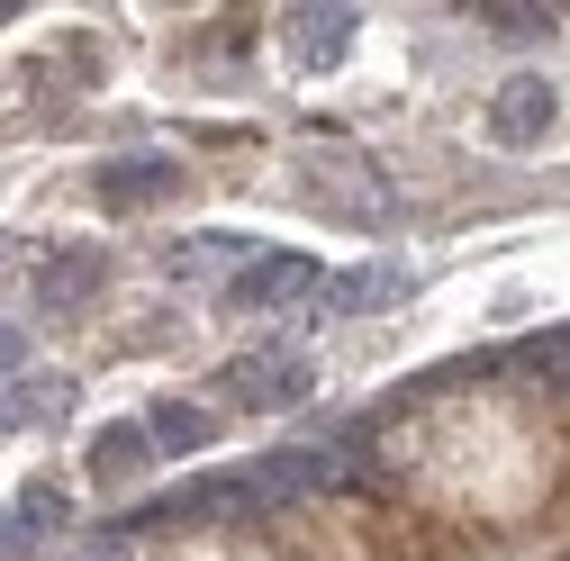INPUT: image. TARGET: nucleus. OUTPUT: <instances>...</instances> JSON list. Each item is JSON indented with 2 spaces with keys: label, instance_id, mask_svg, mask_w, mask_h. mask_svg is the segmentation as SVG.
Returning <instances> with one entry per match:
<instances>
[{
  "label": "nucleus",
  "instance_id": "obj_14",
  "mask_svg": "<svg viewBox=\"0 0 570 561\" xmlns=\"http://www.w3.org/2000/svg\"><path fill=\"white\" fill-rule=\"evenodd\" d=\"M525 363H534L543 381H561V390H570V335H534V344H525Z\"/></svg>",
  "mask_w": 570,
  "mask_h": 561
},
{
  "label": "nucleus",
  "instance_id": "obj_8",
  "mask_svg": "<svg viewBox=\"0 0 570 561\" xmlns=\"http://www.w3.org/2000/svg\"><path fill=\"white\" fill-rule=\"evenodd\" d=\"M353 19H363V10H291V46H299V63H308V73L344 63V46H353Z\"/></svg>",
  "mask_w": 570,
  "mask_h": 561
},
{
  "label": "nucleus",
  "instance_id": "obj_12",
  "mask_svg": "<svg viewBox=\"0 0 570 561\" xmlns=\"http://www.w3.org/2000/svg\"><path fill=\"white\" fill-rule=\"evenodd\" d=\"M236 254H245V236H227V227H208V236H190V245H173L164 263H173V272L190 280V272H218V263H236Z\"/></svg>",
  "mask_w": 570,
  "mask_h": 561
},
{
  "label": "nucleus",
  "instance_id": "obj_5",
  "mask_svg": "<svg viewBox=\"0 0 570 561\" xmlns=\"http://www.w3.org/2000/svg\"><path fill=\"white\" fill-rule=\"evenodd\" d=\"M326 480H344V453H335V444H308V453H272V462H254L263 508H281V499H308V489H326Z\"/></svg>",
  "mask_w": 570,
  "mask_h": 561
},
{
  "label": "nucleus",
  "instance_id": "obj_6",
  "mask_svg": "<svg viewBox=\"0 0 570 561\" xmlns=\"http://www.w3.org/2000/svg\"><path fill=\"white\" fill-rule=\"evenodd\" d=\"M164 190H181L173 155H118V164H100V199L109 208H155Z\"/></svg>",
  "mask_w": 570,
  "mask_h": 561
},
{
  "label": "nucleus",
  "instance_id": "obj_9",
  "mask_svg": "<svg viewBox=\"0 0 570 561\" xmlns=\"http://www.w3.org/2000/svg\"><path fill=\"white\" fill-rule=\"evenodd\" d=\"M146 462H155V435H146V426H100V435H91V480H100V489L136 480Z\"/></svg>",
  "mask_w": 570,
  "mask_h": 561
},
{
  "label": "nucleus",
  "instance_id": "obj_16",
  "mask_svg": "<svg viewBox=\"0 0 570 561\" xmlns=\"http://www.w3.org/2000/svg\"><path fill=\"white\" fill-rule=\"evenodd\" d=\"M0 372H19V326H0Z\"/></svg>",
  "mask_w": 570,
  "mask_h": 561
},
{
  "label": "nucleus",
  "instance_id": "obj_2",
  "mask_svg": "<svg viewBox=\"0 0 570 561\" xmlns=\"http://www.w3.org/2000/svg\"><path fill=\"white\" fill-rule=\"evenodd\" d=\"M227 390H236V407H299L308 398V354H291V344L245 354V363H227Z\"/></svg>",
  "mask_w": 570,
  "mask_h": 561
},
{
  "label": "nucleus",
  "instance_id": "obj_13",
  "mask_svg": "<svg viewBox=\"0 0 570 561\" xmlns=\"http://www.w3.org/2000/svg\"><path fill=\"white\" fill-rule=\"evenodd\" d=\"M498 37H543L552 28V10H534V0H498V10H480Z\"/></svg>",
  "mask_w": 570,
  "mask_h": 561
},
{
  "label": "nucleus",
  "instance_id": "obj_10",
  "mask_svg": "<svg viewBox=\"0 0 570 561\" xmlns=\"http://www.w3.org/2000/svg\"><path fill=\"white\" fill-rule=\"evenodd\" d=\"M91 280H100V254H91V245H63V254L37 272V308H73Z\"/></svg>",
  "mask_w": 570,
  "mask_h": 561
},
{
  "label": "nucleus",
  "instance_id": "obj_11",
  "mask_svg": "<svg viewBox=\"0 0 570 561\" xmlns=\"http://www.w3.org/2000/svg\"><path fill=\"white\" fill-rule=\"evenodd\" d=\"M146 435H155V444H173V453H199L208 435H218V416H208V407H190V398H164V407L146 416Z\"/></svg>",
  "mask_w": 570,
  "mask_h": 561
},
{
  "label": "nucleus",
  "instance_id": "obj_7",
  "mask_svg": "<svg viewBox=\"0 0 570 561\" xmlns=\"http://www.w3.org/2000/svg\"><path fill=\"white\" fill-rule=\"evenodd\" d=\"M55 525H63V489H46V480H37V489H19V499L0 508V561H19V552H28V543H46Z\"/></svg>",
  "mask_w": 570,
  "mask_h": 561
},
{
  "label": "nucleus",
  "instance_id": "obj_4",
  "mask_svg": "<svg viewBox=\"0 0 570 561\" xmlns=\"http://www.w3.org/2000/svg\"><path fill=\"white\" fill-rule=\"evenodd\" d=\"M390 299H407V272L399 263H353V272H326L317 280V317H372Z\"/></svg>",
  "mask_w": 570,
  "mask_h": 561
},
{
  "label": "nucleus",
  "instance_id": "obj_15",
  "mask_svg": "<svg viewBox=\"0 0 570 561\" xmlns=\"http://www.w3.org/2000/svg\"><path fill=\"white\" fill-rule=\"evenodd\" d=\"M63 398H73V390H63V381H46V390H19L10 407H19V416H63Z\"/></svg>",
  "mask_w": 570,
  "mask_h": 561
},
{
  "label": "nucleus",
  "instance_id": "obj_3",
  "mask_svg": "<svg viewBox=\"0 0 570 561\" xmlns=\"http://www.w3.org/2000/svg\"><path fill=\"white\" fill-rule=\"evenodd\" d=\"M317 263L308 254H254V263H236V280H227V308H281V299H299V291H317Z\"/></svg>",
  "mask_w": 570,
  "mask_h": 561
},
{
  "label": "nucleus",
  "instance_id": "obj_1",
  "mask_svg": "<svg viewBox=\"0 0 570 561\" xmlns=\"http://www.w3.org/2000/svg\"><path fill=\"white\" fill-rule=\"evenodd\" d=\"M552 118H561V91H552L543 73L498 82V100H489V136H498V146H543Z\"/></svg>",
  "mask_w": 570,
  "mask_h": 561
}]
</instances>
